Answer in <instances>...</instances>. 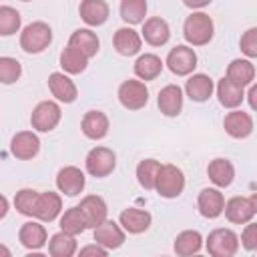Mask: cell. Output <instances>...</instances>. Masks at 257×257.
<instances>
[{
    "label": "cell",
    "instance_id": "6da1fadb",
    "mask_svg": "<svg viewBox=\"0 0 257 257\" xmlns=\"http://www.w3.org/2000/svg\"><path fill=\"white\" fill-rule=\"evenodd\" d=\"M183 36L191 46H205L215 36L213 18L201 10H193L183 22Z\"/></svg>",
    "mask_w": 257,
    "mask_h": 257
},
{
    "label": "cell",
    "instance_id": "7a4b0ae2",
    "mask_svg": "<svg viewBox=\"0 0 257 257\" xmlns=\"http://www.w3.org/2000/svg\"><path fill=\"white\" fill-rule=\"evenodd\" d=\"M50 42H52V28L42 20H34L26 24L20 32V48L26 54H40L50 46Z\"/></svg>",
    "mask_w": 257,
    "mask_h": 257
},
{
    "label": "cell",
    "instance_id": "3957f363",
    "mask_svg": "<svg viewBox=\"0 0 257 257\" xmlns=\"http://www.w3.org/2000/svg\"><path fill=\"white\" fill-rule=\"evenodd\" d=\"M239 245H241L239 235L227 227L213 229L205 239L207 253L213 257H233L239 251Z\"/></svg>",
    "mask_w": 257,
    "mask_h": 257
},
{
    "label": "cell",
    "instance_id": "277c9868",
    "mask_svg": "<svg viewBox=\"0 0 257 257\" xmlns=\"http://www.w3.org/2000/svg\"><path fill=\"white\" fill-rule=\"evenodd\" d=\"M84 169H86V173L90 177L104 179L116 169V153L112 149H108V147L96 145L86 153Z\"/></svg>",
    "mask_w": 257,
    "mask_h": 257
},
{
    "label": "cell",
    "instance_id": "5b68a950",
    "mask_svg": "<svg viewBox=\"0 0 257 257\" xmlns=\"http://www.w3.org/2000/svg\"><path fill=\"white\" fill-rule=\"evenodd\" d=\"M155 191L163 199H177L185 191V173L177 165H161Z\"/></svg>",
    "mask_w": 257,
    "mask_h": 257
},
{
    "label": "cell",
    "instance_id": "8992f818",
    "mask_svg": "<svg viewBox=\"0 0 257 257\" xmlns=\"http://www.w3.org/2000/svg\"><path fill=\"white\" fill-rule=\"evenodd\" d=\"M62 118L60 104L56 100H42L30 112V126L38 133H50L58 126Z\"/></svg>",
    "mask_w": 257,
    "mask_h": 257
},
{
    "label": "cell",
    "instance_id": "52a82bcc",
    "mask_svg": "<svg viewBox=\"0 0 257 257\" xmlns=\"http://www.w3.org/2000/svg\"><path fill=\"white\" fill-rule=\"evenodd\" d=\"M116 96H118V102L126 110H141L149 102V88H147L145 80H141V78H128V80L120 82Z\"/></svg>",
    "mask_w": 257,
    "mask_h": 257
},
{
    "label": "cell",
    "instance_id": "ba28073f",
    "mask_svg": "<svg viewBox=\"0 0 257 257\" xmlns=\"http://www.w3.org/2000/svg\"><path fill=\"white\" fill-rule=\"evenodd\" d=\"M197 60H199L197 58V52L193 50L191 44H179V46H175V48L169 50L165 64H167V68L173 74H177V76H189L197 68Z\"/></svg>",
    "mask_w": 257,
    "mask_h": 257
},
{
    "label": "cell",
    "instance_id": "9c48e42d",
    "mask_svg": "<svg viewBox=\"0 0 257 257\" xmlns=\"http://www.w3.org/2000/svg\"><path fill=\"white\" fill-rule=\"evenodd\" d=\"M92 239L96 243H100L102 247H106L108 251H112V249L122 247V243L126 239V231L122 229L120 223H116L112 219H106V221H102L100 225H96L92 229Z\"/></svg>",
    "mask_w": 257,
    "mask_h": 257
},
{
    "label": "cell",
    "instance_id": "30bf717a",
    "mask_svg": "<svg viewBox=\"0 0 257 257\" xmlns=\"http://www.w3.org/2000/svg\"><path fill=\"white\" fill-rule=\"evenodd\" d=\"M86 185V177L84 173L74 167V165H66L56 173V189L60 193H64L66 197H76L84 191Z\"/></svg>",
    "mask_w": 257,
    "mask_h": 257
},
{
    "label": "cell",
    "instance_id": "8fae6325",
    "mask_svg": "<svg viewBox=\"0 0 257 257\" xmlns=\"http://www.w3.org/2000/svg\"><path fill=\"white\" fill-rule=\"evenodd\" d=\"M197 209L205 219H217L225 211V197L219 187H205L197 197Z\"/></svg>",
    "mask_w": 257,
    "mask_h": 257
},
{
    "label": "cell",
    "instance_id": "7c38bea8",
    "mask_svg": "<svg viewBox=\"0 0 257 257\" xmlns=\"http://www.w3.org/2000/svg\"><path fill=\"white\" fill-rule=\"evenodd\" d=\"M10 153L20 161H30L40 153V139L34 131H20L10 141Z\"/></svg>",
    "mask_w": 257,
    "mask_h": 257
},
{
    "label": "cell",
    "instance_id": "4fadbf2b",
    "mask_svg": "<svg viewBox=\"0 0 257 257\" xmlns=\"http://www.w3.org/2000/svg\"><path fill=\"white\" fill-rule=\"evenodd\" d=\"M60 215H62V197L54 191H42L34 207V219L42 223H52Z\"/></svg>",
    "mask_w": 257,
    "mask_h": 257
},
{
    "label": "cell",
    "instance_id": "5bb4252c",
    "mask_svg": "<svg viewBox=\"0 0 257 257\" xmlns=\"http://www.w3.org/2000/svg\"><path fill=\"white\" fill-rule=\"evenodd\" d=\"M48 90L50 94L64 104H70L76 100L78 96V88L74 84V80L66 74V72H50L48 76Z\"/></svg>",
    "mask_w": 257,
    "mask_h": 257
},
{
    "label": "cell",
    "instance_id": "9a60e30c",
    "mask_svg": "<svg viewBox=\"0 0 257 257\" xmlns=\"http://www.w3.org/2000/svg\"><path fill=\"white\" fill-rule=\"evenodd\" d=\"M223 128L231 139H247L253 133V118L245 110L231 108L223 118Z\"/></svg>",
    "mask_w": 257,
    "mask_h": 257
},
{
    "label": "cell",
    "instance_id": "2e32d148",
    "mask_svg": "<svg viewBox=\"0 0 257 257\" xmlns=\"http://www.w3.org/2000/svg\"><path fill=\"white\" fill-rule=\"evenodd\" d=\"M223 213H225L227 221L235 223V225H245L257 215L255 207L251 203V197H241V195H235L229 201H225V211Z\"/></svg>",
    "mask_w": 257,
    "mask_h": 257
},
{
    "label": "cell",
    "instance_id": "e0dca14e",
    "mask_svg": "<svg viewBox=\"0 0 257 257\" xmlns=\"http://www.w3.org/2000/svg\"><path fill=\"white\" fill-rule=\"evenodd\" d=\"M18 241L22 247H26L28 251H40L46 243H48V233L42 225V221H26L22 223L20 231H18Z\"/></svg>",
    "mask_w": 257,
    "mask_h": 257
},
{
    "label": "cell",
    "instance_id": "ac0fdd59",
    "mask_svg": "<svg viewBox=\"0 0 257 257\" xmlns=\"http://www.w3.org/2000/svg\"><path fill=\"white\" fill-rule=\"evenodd\" d=\"M141 36L147 44L151 46H165L171 38V28H169V22L161 16H151L143 22V30H141Z\"/></svg>",
    "mask_w": 257,
    "mask_h": 257
},
{
    "label": "cell",
    "instance_id": "d6986e66",
    "mask_svg": "<svg viewBox=\"0 0 257 257\" xmlns=\"http://www.w3.org/2000/svg\"><path fill=\"white\" fill-rule=\"evenodd\" d=\"M112 46L120 56H135L141 52L143 36L133 26H120L112 36Z\"/></svg>",
    "mask_w": 257,
    "mask_h": 257
},
{
    "label": "cell",
    "instance_id": "ffe728a7",
    "mask_svg": "<svg viewBox=\"0 0 257 257\" xmlns=\"http://www.w3.org/2000/svg\"><path fill=\"white\" fill-rule=\"evenodd\" d=\"M108 128H110V122L102 110H88V112H84V116L80 120V131L90 141L104 139L108 135Z\"/></svg>",
    "mask_w": 257,
    "mask_h": 257
},
{
    "label": "cell",
    "instance_id": "44dd1931",
    "mask_svg": "<svg viewBox=\"0 0 257 257\" xmlns=\"http://www.w3.org/2000/svg\"><path fill=\"white\" fill-rule=\"evenodd\" d=\"M213 90H215V82L205 72H195L185 82V94L193 102H205V100H209L213 96Z\"/></svg>",
    "mask_w": 257,
    "mask_h": 257
},
{
    "label": "cell",
    "instance_id": "7402d4cb",
    "mask_svg": "<svg viewBox=\"0 0 257 257\" xmlns=\"http://www.w3.org/2000/svg\"><path fill=\"white\" fill-rule=\"evenodd\" d=\"M183 88L179 84H167L159 90L157 104L165 116H179L183 110Z\"/></svg>",
    "mask_w": 257,
    "mask_h": 257
},
{
    "label": "cell",
    "instance_id": "603a6c76",
    "mask_svg": "<svg viewBox=\"0 0 257 257\" xmlns=\"http://www.w3.org/2000/svg\"><path fill=\"white\" fill-rule=\"evenodd\" d=\"M80 211L88 223V229H94L96 225H100L102 221H106V215H108V207H106V201L100 197V195H86L80 199Z\"/></svg>",
    "mask_w": 257,
    "mask_h": 257
},
{
    "label": "cell",
    "instance_id": "cb8c5ba5",
    "mask_svg": "<svg viewBox=\"0 0 257 257\" xmlns=\"http://www.w3.org/2000/svg\"><path fill=\"white\" fill-rule=\"evenodd\" d=\"M118 223L122 225V229L131 235H141L145 233L151 223H153V217L149 211L145 209H137V207H128L124 209L120 215H118Z\"/></svg>",
    "mask_w": 257,
    "mask_h": 257
},
{
    "label": "cell",
    "instance_id": "d4e9b609",
    "mask_svg": "<svg viewBox=\"0 0 257 257\" xmlns=\"http://www.w3.org/2000/svg\"><path fill=\"white\" fill-rule=\"evenodd\" d=\"M78 14L86 26H102L108 20L110 8L106 0H80Z\"/></svg>",
    "mask_w": 257,
    "mask_h": 257
},
{
    "label": "cell",
    "instance_id": "484cf974",
    "mask_svg": "<svg viewBox=\"0 0 257 257\" xmlns=\"http://www.w3.org/2000/svg\"><path fill=\"white\" fill-rule=\"evenodd\" d=\"M215 92H217V98H219L221 106H225V108H239L243 104V100H245V88L235 84L227 76H223L217 82Z\"/></svg>",
    "mask_w": 257,
    "mask_h": 257
},
{
    "label": "cell",
    "instance_id": "4316f807",
    "mask_svg": "<svg viewBox=\"0 0 257 257\" xmlns=\"http://www.w3.org/2000/svg\"><path fill=\"white\" fill-rule=\"evenodd\" d=\"M207 177L215 187L225 189L235 181V167L229 159H223V157L213 159L207 165Z\"/></svg>",
    "mask_w": 257,
    "mask_h": 257
},
{
    "label": "cell",
    "instance_id": "83f0119b",
    "mask_svg": "<svg viewBox=\"0 0 257 257\" xmlns=\"http://www.w3.org/2000/svg\"><path fill=\"white\" fill-rule=\"evenodd\" d=\"M225 76L245 88V86L253 84V80H255V64L251 62V58H233L227 66Z\"/></svg>",
    "mask_w": 257,
    "mask_h": 257
},
{
    "label": "cell",
    "instance_id": "f1b7e54d",
    "mask_svg": "<svg viewBox=\"0 0 257 257\" xmlns=\"http://www.w3.org/2000/svg\"><path fill=\"white\" fill-rule=\"evenodd\" d=\"M163 66H165V62L161 60V56H157L153 52H145V54H141L135 60L133 70H135V76L137 78H141V80L147 82V80H155L163 72Z\"/></svg>",
    "mask_w": 257,
    "mask_h": 257
},
{
    "label": "cell",
    "instance_id": "f546056e",
    "mask_svg": "<svg viewBox=\"0 0 257 257\" xmlns=\"http://www.w3.org/2000/svg\"><path fill=\"white\" fill-rule=\"evenodd\" d=\"M173 249L177 255L181 257H189V255H197L203 249V237L199 231L195 229H185L175 237Z\"/></svg>",
    "mask_w": 257,
    "mask_h": 257
},
{
    "label": "cell",
    "instance_id": "4dcf8cb0",
    "mask_svg": "<svg viewBox=\"0 0 257 257\" xmlns=\"http://www.w3.org/2000/svg\"><path fill=\"white\" fill-rule=\"evenodd\" d=\"M68 44L74 46V48H78L84 56L92 58V56H96V52H98L100 40H98L96 32H92L90 28H78V30H74V32L70 34Z\"/></svg>",
    "mask_w": 257,
    "mask_h": 257
},
{
    "label": "cell",
    "instance_id": "1f68e13d",
    "mask_svg": "<svg viewBox=\"0 0 257 257\" xmlns=\"http://www.w3.org/2000/svg\"><path fill=\"white\" fill-rule=\"evenodd\" d=\"M74 253H78V243H76L74 235L58 231L48 239V255L50 257H72Z\"/></svg>",
    "mask_w": 257,
    "mask_h": 257
},
{
    "label": "cell",
    "instance_id": "d6a6232c",
    "mask_svg": "<svg viewBox=\"0 0 257 257\" xmlns=\"http://www.w3.org/2000/svg\"><path fill=\"white\" fill-rule=\"evenodd\" d=\"M88 60H90L88 56H84L78 48H74L70 44H66V48L60 52V66H62V70L66 74H80V72H84L86 66H88Z\"/></svg>",
    "mask_w": 257,
    "mask_h": 257
},
{
    "label": "cell",
    "instance_id": "836d02e7",
    "mask_svg": "<svg viewBox=\"0 0 257 257\" xmlns=\"http://www.w3.org/2000/svg\"><path fill=\"white\" fill-rule=\"evenodd\" d=\"M58 225H60V231L70 233V235H74V237H76V235H82V233L88 229V223H86V219H84V215H82V211H80L78 205L66 209V211L60 215Z\"/></svg>",
    "mask_w": 257,
    "mask_h": 257
},
{
    "label": "cell",
    "instance_id": "e575fe53",
    "mask_svg": "<svg viewBox=\"0 0 257 257\" xmlns=\"http://www.w3.org/2000/svg\"><path fill=\"white\" fill-rule=\"evenodd\" d=\"M147 0H120V6H118V12H120V18L128 24V26H135V24H143L147 18Z\"/></svg>",
    "mask_w": 257,
    "mask_h": 257
},
{
    "label": "cell",
    "instance_id": "d590c367",
    "mask_svg": "<svg viewBox=\"0 0 257 257\" xmlns=\"http://www.w3.org/2000/svg\"><path fill=\"white\" fill-rule=\"evenodd\" d=\"M161 171V163L157 159H143L137 165V181L145 191H153L157 185V177Z\"/></svg>",
    "mask_w": 257,
    "mask_h": 257
},
{
    "label": "cell",
    "instance_id": "8d00e7d4",
    "mask_svg": "<svg viewBox=\"0 0 257 257\" xmlns=\"http://www.w3.org/2000/svg\"><path fill=\"white\" fill-rule=\"evenodd\" d=\"M22 24V16L16 8L12 6H0V34L2 36H12L20 30Z\"/></svg>",
    "mask_w": 257,
    "mask_h": 257
},
{
    "label": "cell",
    "instance_id": "74e56055",
    "mask_svg": "<svg viewBox=\"0 0 257 257\" xmlns=\"http://www.w3.org/2000/svg\"><path fill=\"white\" fill-rule=\"evenodd\" d=\"M38 191L34 189H20L14 195V209L24 217H34V207L38 201Z\"/></svg>",
    "mask_w": 257,
    "mask_h": 257
},
{
    "label": "cell",
    "instance_id": "f35d334b",
    "mask_svg": "<svg viewBox=\"0 0 257 257\" xmlns=\"http://www.w3.org/2000/svg\"><path fill=\"white\" fill-rule=\"evenodd\" d=\"M22 76V64L12 56H0V80L2 84H14Z\"/></svg>",
    "mask_w": 257,
    "mask_h": 257
},
{
    "label": "cell",
    "instance_id": "ab89813d",
    "mask_svg": "<svg viewBox=\"0 0 257 257\" xmlns=\"http://www.w3.org/2000/svg\"><path fill=\"white\" fill-rule=\"evenodd\" d=\"M239 48L245 54V58H257V26H251L241 34Z\"/></svg>",
    "mask_w": 257,
    "mask_h": 257
},
{
    "label": "cell",
    "instance_id": "60d3db41",
    "mask_svg": "<svg viewBox=\"0 0 257 257\" xmlns=\"http://www.w3.org/2000/svg\"><path fill=\"white\" fill-rule=\"evenodd\" d=\"M241 245L247 251H257V223H245V229L241 231Z\"/></svg>",
    "mask_w": 257,
    "mask_h": 257
},
{
    "label": "cell",
    "instance_id": "b9f144b4",
    "mask_svg": "<svg viewBox=\"0 0 257 257\" xmlns=\"http://www.w3.org/2000/svg\"><path fill=\"white\" fill-rule=\"evenodd\" d=\"M108 253V249L106 247H102L100 243H90V245H84V247H80L78 249V255H94V257H104Z\"/></svg>",
    "mask_w": 257,
    "mask_h": 257
},
{
    "label": "cell",
    "instance_id": "7bdbcfd3",
    "mask_svg": "<svg viewBox=\"0 0 257 257\" xmlns=\"http://www.w3.org/2000/svg\"><path fill=\"white\" fill-rule=\"evenodd\" d=\"M245 98H247V102H249V106L257 112V82H253L251 86H249V90H247V94H245Z\"/></svg>",
    "mask_w": 257,
    "mask_h": 257
},
{
    "label": "cell",
    "instance_id": "ee69618b",
    "mask_svg": "<svg viewBox=\"0 0 257 257\" xmlns=\"http://www.w3.org/2000/svg\"><path fill=\"white\" fill-rule=\"evenodd\" d=\"M213 0H183V4L187 6V8H191V10H201V8H205V6H209Z\"/></svg>",
    "mask_w": 257,
    "mask_h": 257
},
{
    "label": "cell",
    "instance_id": "f6af8a7d",
    "mask_svg": "<svg viewBox=\"0 0 257 257\" xmlns=\"http://www.w3.org/2000/svg\"><path fill=\"white\" fill-rule=\"evenodd\" d=\"M6 213H8V197L2 195V211H0V219H4Z\"/></svg>",
    "mask_w": 257,
    "mask_h": 257
},
{
    "label": "cell",
    "instance_id": "bcb514c9",
    "mask_svg": "<svg viewBox=\"0 0 257 257\" xmlns=\"http://www.w3.org/2000/svg\"><path fill=\"white\" fill-rule=\"evenodd\" d=\"M251 203H253V207H255V213H257V191L251 195Z\"/></svg>",
    "mask_w": 257,
    "mask_h": 257
},
{
    "label": "cell",
    "instance_id": "7dc6e473",
    "mask_svg": "<svg viewBox=\"0 0 257 257\" xmlns=\"http://www.w3.org/2000/svg\"><path fill=\"white\" fill-rule=\"evenodd\" d=\"M22 2H32V0H22Z\"/></svg>",
    "mask_w": 257,
    "mask_h": 257
}]
</instances>
